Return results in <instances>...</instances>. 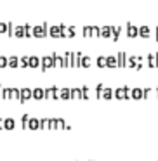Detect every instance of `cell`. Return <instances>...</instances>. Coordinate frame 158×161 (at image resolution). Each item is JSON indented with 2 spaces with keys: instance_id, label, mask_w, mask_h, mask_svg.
<instances>
[{
  "instance_id": "obj_1",
  "label": "cell",
  "mask_w": 158,
  "mask_h": 161,
  "mask_svg": "<svg viewBox=\"0 0 158 161\" xmlns=\"http://www.w3.org/2000/svg\"><path fill=\"white\" fill-rule=\"evenodd\" d=\"M130 94H132V90L129 87H118L116 90H115V97L118 100H127V99H132L130 97Z\"/></svg>"
},
{
  "instance_id": "obj_2",
  "label": "cell",
  "mask_w": 158,
  "mask_h": 161,
  "mask_svg": "<svg viewBox=\"0 0 158 161\" xmlns=\"http://www.w3.org/2000/svg\"><path fill=\"white\" fill-rule=\"evenodd\" d=\"M47 35H49V24H45V23L33 28V36H37V38H44Z\"/></svg>"
},
{
  "instance_id": "obj_3",
  "label": "cell",
  "mask_w": 158,
  "mask_h": 161,
  "mask_svg": "<svg viewBox=\"0 0 158 161\" xmlns=\"http://www.w3.org/2000/svg\"><path fill=\"white\" fill-rule=\"evenodd\" d=\"M45 99H49V100L59 99V88L57 87H49L47 90H45Z\"/></svg>"
},
{
  "instance_id": "obj_4",
  "label": "cell",
  "mask_w": 158,
  "mask_h": 161,
  "mask_svg": "<svg viewBox=\"0 0 158 161\" xmlns=\"http://www.w3.org/2000/svg\"><path fill=\"white\" fill-rule=\"evenodd\" d=\"M42 71H47V70H50V68H54V59H52V56H44L42 57Z\"/></svg>"
},
{
  "instance_id": "obj_5",
  "label": "cell",
  "mask_w": 158,
  "mask_h": 161,
  "mask_svg": "<svg viewBox=\"0 0 158 161\" xmlns=\"http://www.w3.org/2000/svg\"><path fill=\"white\" fill-rule=\"evenodd\" d=\"M33 99V90H31L30 87H24L21 88V99H19V102H26V100Z\"/></svg>"
},
{
  "instance_id": "obj_6",
  "label": "cell",
  "mask_w": 158,
  "mask_h": 161,
  "mask_svg": "<svg viewBox=\"0 0 158 161\" xmlns=\"http://www.w3.org/2000/svg\"><path fill=\"white\" fill-rule=\"evenodd\" d=\"M130 97L134 100H143L144 99V90L141 87H136V88H132V94H130Z\"/></svg>"
},
{
  "instance_id": "obj_7",
  "label": "cell",
  "mask_w": 158,
  "mask_h": 161,
  "mask_svg": "<svg viewBox=\"0 0 158 161\" xmlns=\"http://www.w3.org/2000/svg\"><path fill=\"white\" fill-rule=\"evenodd\" d=\"M49 35L52 38H61V26L59 24H54V26L49 28Z\"/></svg>"
},
{
  "instance_id": "obj_8",
  "label": "cell",
  "mask_w": 158,
  "mask_h": 161,
  "mask_svg": "<svg viewBox=\"0 0 158 161\" xmlns=\"http://www.w3.org/2000/svg\"><path fill=\"white\" fill-rule=\"evenodd\" d=\"M33 99L35 100H42V99H45V90L42 87H37V88H33Z\"/></svg>"
},
{
  "instance_id": "obj_9",
  "label": "cell",
  "mask_w": 158,
  "mask_h": 161,
  "mask_svg": "<svg viewBox=\"0 0 158 161\" xmlns=\"http://www.w3.org/2000/svg\"><path fill=\"white\" fill-rule=\"evenodd\" d=\"M59 99H63V100H70V99H71V88L63 87L61 90H59Z\"/></svg>"
},
{
  "instance_id": "obj_10",
  "label": "cell",
  "mask_w": 158,
  "mask_h": 161,
  "mask_svg": "<svg viewBox=\"0 0 158 161\" xmlns=\"http://www.w3.org/2000/svg\"><path fill=\"white\" fill-rule=\"evenodd\" d=\"M16 128V120L14 118H4V130H14Z\"/></svg>"
},
{
  "instance_id": "obj_11",
  "label": "cell",
  "mask_w": 158,
  "mask_h": 161,
  "mask_svg": "<svg viewBox=\"0 0 158 161\" xmlns=\"http://www.w3.org/2000/svg\"><path fill=\"white\" fill-rule=\"evenodd\" d=\"M116 59H118V68H125V66H127L129 57H127V54H125V52H118Z\"/></svg>"
},
{
  "instance_id": "obj_12",
  "label": "cell",
  "mask_w": 158,
  "mask_h": 161,
  "mask_svg": "<svg viewBox=\"0 0 158 161\" xmlns=\"http://www.w3.org/2000/svg\"><path fill=\"white\" fill-rule=\"evenodd\" d=\"M28 130H40V120H38V118H30Z\"/></svg>"
},
{
  "instance_id": "obj_13",
  "label": "cell",
  "mask_w": 158,
  "mask_h": 161,
  "mask_svg": "<svg viewBox=\"0 0 158 161\" xmlns=\"http://www.w3.org/2000/svg\"><path fill=\"white\" fill-rule=\"evenodd\" d=\"M127 35L132 36V38H134V36H137V35H139V28H136L134 24H130V23H129V24H127Z\"/></svg>"
},
{
  "instance_id": "obj_14",
  "label": "cell",
  "mask_w": 158,
  "mask_h": 161,
  "mask_svg": "<svg viewBox=\"0 0 158 161\" xmlns=\"http://www.w3.org/2000/svg\"><path fill=\"white\" fill-rule=\"evenodd\" d=\"M40 66H42V61H40V57L31 56V57H30V68H31V70H35V68H40Z\"/></svg>"
},
{
  "instance_id": "obj_15",
  "label": "cell",
  "mask_w": 158,
  "mask_h": 161,
  "mask_svg": "<svg viewBox=\"0 0 158 161\" xmlns=\"http://www.w3.org/2000/svg\"><path fill=\"white\" fill-rule=\"evenodd\" d=\"M40 130H50V118H40Z\"/></svg>"
},
{
  "instance_id": "obj_16",
  "label": "cell",
  "mask_w": 158,
  "mask_h": 161,
  "mask_svg": "<svg viewBox=\"0 0 158 161\" xmlns=\"http://www.w3.org/2000/svg\"><path fill=\"white\" fill-rule=\"evenodd\" d=\"M148 66L149 68H158L156 54H148Z\"/></svg>"
},
{
  "instance_id": "obj_17",
  "label": "cell",
  "mask_w": 158,
  "mask_h": 161,
  "mask_svg": "<svg viewBox=\"0 0 158 161\" xmlns=\"http://www.w3.org/2000/svg\"><path fill=\"white\" fill-rule=\"evenodd\" d=\"M101 36H104V38H110V36H113V26L101 28Z\"/></svg>"
},
{
  "instance_id": "obj_18",
  "label": "cell",
  "mask_w": 158,
  "mask_h": 161,
  "mask_svg": "<svg viewBox=\"0 0 158 161\" xmlns=\"http://www.w3.org/2000/svg\"><path fill=\"white\" fill-rule=\"evenodd\" d=\"M19 66H21V61H19V57L11 56V57H9V68H19Z\"/></svg>"
},
{
  "instance_id": "obj_19",
  "label": "cell",
  "mask_w": 158,
  "mask_h": 161,
  "mask_svg": "<svg viewBox=\"0 0 158 161\" xmlns=\"http://www.w3.org/2000/svg\"><path fill=\"white\" fill-rule=\"evenodd\" d=\"M106 59H108V68H118V59H116V56H108Z\"/></svg>"
},
{
  "instance_id": "obj_20",
  "label": "cell",
  "mask_w": 158,
  "mask_h": 161,
  "mask_svg": "<svg viewBox=\"0 0 158 161\" xmlns=\"http://www.w3.org/2000/svg\"><path fill=\"white\" fill-rule=\"evenodd\" d=\"M111 97H115V90H111L110 87H106V88H104V92H103V99L111 100Z\"/></svg>"
},
{
  "instance_id": "obj_21",
  "label": "cell",
  "mask_w": 158,
  "mask_h": 161,
  "mask_svg": "<svg viewBox=\"0 0 158 161\" xmlns=\"http://www.w3.org/2000/svg\"><path fill=\"white\" fill-rule=\"evenodd\" d=\"M11 99L19 100V99H21V90H19V88H16V87H11Z\"/></svg>"
},
{
  "instance_id": "obj_22",
  "label": "cell",
  "mask_w": 158,
  "mask_h": 161,
  "mask_svg": "<svg viewBox=\"0 0 158 161\" xmlns=\"http://www.w3.org/2000/svg\"><path fill=\"white\" fill-rule=\"evenodd\" d=\"M104 85H103V83H99V85H97L96 87V90H94V95L97 97V99H103V92H104Z\"/></svg>"
},
{
  "instance_id": "obj_23",
  "label": "cell",
  "mask_w": 158,
  "mask_h": 161,
  "mask_svg": "<svg viewBox=\"0 0 158 161\" xmlns=\"http://www.w3.org/2000/svg\"><path fill=\"white\" fill-rule=\"evenodd\" d=\"M139 35L143 36V38H148V36L151 35V30H149L148 26H141L139 28Z\"/></svg>"
},
{
  "instance_id": "obj_24",
  "label": "cell",
  "mask_w": 158,
  "mask_h": 161,
  "mask_svg": "<svg viewBox=\"0 0 158 161\" xmlns=\"http://www.w3.org/2000/svg\"><path fill=\"white\" fill-rule=\"evenodd\" d=\"M71 99H82V88H71Z\"/></svg>"
},
{
  "instance_id": "obj_25",
  "label": "cell",
  "mask_w": 158,
  "mask_h": 161,
  "mask_svg": "<svg viewBox=\"0 0 158 161\" xmlns=\"http://www.w3.org/2000/svg\"><path fill=\"white\" fill-rule=\"evenodd\" d=\"M97 68H108V59L104 56L97 57Z\"/></svg>"
},
{
  "instance_id": "obj_26",
  "label": "cell",
  "mask_w": 158,
  "mask_h": 161,
  "mask_svg": "<svg viewBox=\"0 0 158 161\" xmlns=\"http://www.w3.org/2000/svg\"><path fill=\"white\" fill-rule=\"evenodd\" d=\"M30 118H31V116H28V113H26V114H23V118H21V128L28 130V123H30Z\"/></svg>"
},
{
  "instance_id": "obj_27",
  "label": "cell",
  "mask_w": 158,
  "mask_h": 161,
  "mask_svg": "<svg viewBox=\"0 0 158 161\" xmlns=\"http://www.w3.org/2000/svg\"><path fill=\"white\" fill-rule=\"evenodd\" d=\"M90 95H92V92H90V88L89 87H82V99H90Z\"/></svg>"
},
{
  "instance_id": "obj_28",
  "label": "cell",
  "mask_w": 158,
  "mask_h": 161,
  "mask_svg": "<svg viewBox=\"0 0 158 161\" xmlns=\"http://www.w3.org/2000/svg\"><path fill=\"white\" fill-rule=\"evenodd\" d=\"M120 33H122V26H113V42H116L118 40V36H120Z\"/></svg>"
},
{
  "instance_id": "obj_29",
  "label": "cell",
  "mask_w": 158,
  "mask_h": 161,
  "mask_svg": "<svg viewBox=\"0 0 158 161\" xmlns=\"http://www.w3.org/2000/svg\"><path fill=\"white\" fill-rule=\"evenodd\" d=\"M19 61H21V66H19V68H30V57L28 56L19 57Z\"/></svg>"
},
{
  "instance_id": "obj_30",
  "label": "cell",
  "mask_w": 158,
  "mask_h": 161,
  "mask_svg": "<svg viewBox=\"0 0 158 161\" xmlns=\"http://www.w3.org/2000/svg\"><path fill=\"white\" fill-rule=\"evenodd\" d=\"M64 126H66L64 120L63 118H56V130H64Z\"/></svg>"
},
{
  "instance_id": "obj_31",
  "label": "cell",
  "mask_w": 158,
  "mask_h": 161,
  "mask_svg": "<svg viewBox=\"0 0 158 161\" xmlns=\"http://www.w3.org/2000/svg\"><path fill=\"white\" fill-rule=\"evenodd\" d=\"M90 64H92V59H90L89 56L82 57V68H90Z\"/></svg>"
},
{
  "instance_id": "obj_32",
  "label": "cell",
  "mask_w": 158,
  "mask_h": 161,
  "mask_svg": "<svg viewBox=\"0 0 158 161\" xmlns=\"http://www.w3.org/2000/svg\"><path fill=\"white\" fill-rule=\"evenodd\" d=\"M0 68H9V57L0 54Z\"/></svg>"
},
{
  "instance_id": "obj_33",
  "label": "cell",
  "mask_w": 158,
  "mask_h": 161,
  "mask_svg": "<svg viewBox=\"0 0 158 161\" xmlns=\"http://www.w3.org/2000/svg\"><path fill=\"white\" fill-rule=\"evenodd\" d=\"M24 36H28V38H30V36H33V28H31V24H24Z\"/></svg>"
},
{
  "instance_id": "obj_34",
  "label": "cell",
  "mask_w": 158,
  "mask_h": 161,
  "mask_svg": "<svg viewBox=\"0 0 158 161\" xmlns=\"http://www.w3.org/2000/svg\"><path fill=\"white\" fill-rule=\"evenodd\" d=\"M14 35L18 36V38H23V36H24V28H23V26H16V30H14Z\"/></svg>"
},
{
  "instance_id": "obj_35",
  "label": "cell",
  "mask_w": 158,
  "mask_h": 161,
  "mask_svg": "<svg viewBox=\"0 0 158 161\" xmlns=\"http://www.w3.org/2000/svg\"><path fill=\"white\" fill-rule=\"evenodd\" d=\"M82 33H84V36H85V38H89V36H92V26H84Z\"/></svg>"
},
{
  "instance_id": "obj_36",
  "label": "cell",
  "mask_w": 158,
  "mask_h": 161,
  "mask_svg": "<svg viewBox=\"0 0 158 161\" xmlns=\"http://www.w3.org/2000/svg\"><path fill=\"white\" fill-rule=\"evenodd\" d=\"M4 33H9V23L5 24V23H0V35H4Z\"/></svg>"
},
{
  "instance_id": "obj_37",
  "label": "cell",
  "mask_w": 158,
  "mask_h": 161,
  "mask_svg": "<svg viewBox=\"0 0 158 161\" xmlns=\"http://www.w3.org/2000/svg\"><path fill=\"white\" fill-rule=\"evenodd\" d=\"M92 36H101V28L92 26Z\"/></svg>"
},
{
  "instance_id": "obj_38",
  "label": "cell",
  "mask_w": 158,
  "mask_h": 161,
  "mask_svg": "<svg viewBox=\"0 0 158 161\" xmlns=\"http://www.w3.org/2000/svg\"><path fill=\"white\" fill-rule=\"evenodd\" d=\"M75 33H77V28H75V26L68 28V36H75Z\"/></svg>"
},
{
  "instance_id": "obj_39",
  "label": "cell",
  "mask_w": 158,
  "mask_h": 161,
  "mask_svg": "<svg viewBox=\"0 0 158 161\" xmlns=\"http://www.w3.org/2000/svg\"><path fill=\"white\" fill-rule=\"evenodd\" d=\"M50 130H56V118H50Z\"/></svg>"
},
{
  "instance_id": "obj_40",
  "label": "cell",
  "mask_w": 158,
  "mask_h": 161,
  "mask_svg": "<svg viewBox=\"0 0 158 161\" xmlns=\"http://www.w3.org/2000/svg\"><path fill=\"white\" fill-rule=\"evenodd\" d=\"M149 94H151V88H144V99H148V97H149Z\"/></svg>"
},
{
  "instance_id": "obj_41",
  "label": "cell",
  "mask_w": 158,
  "mask_h": 161,
  "mask_svg": "<svg viewBox=\"0 0 158 161\" xmlns=\"http://www.w3.org/2000/svg\"><path fill=\"white\" fill-rule=\"evenodd\" d=\"M0 130H4V118H0Z\"/></svg>"
},
{
  "instance_id": "obj_42",
  "label": "cell",
  "mask_w": 158,
  "mask_h": 161,
  "mask_svg": "<svg viewBox=\"0 0 158 161\" xmlns=\"http://www.w3.org/2000/svg\"><path fill=\"white\" fill-rule=\"evenodd\" d=\"M156 40H158V28H156Z\"/></svg>"
},
{
  "instance_id": "obj_43",
  "label": "cell",
  "mask_w": 158,
  "mask_h": 161,
  "mask_svg": "<svg viewBox=\"0 0 158 161\" xmlns=\"http://www.w3.org/2000/svg\"><path fill=\"white\" fill-rule=\"evenodd\" d=\"M156 97H158V87H156Z\"/></svg>"
},
{
  "instance_id": "obj_44",
  "label": "cell",
  "mask_w": 158,
  "mask_h": 161,
  "mask_svg": "<svg viewBox=\"0 0 158 161\" xmlns=\"http://www.w3.org/2000/svg\"><path fill=\"white\" fill-rule=\"evenodd\" d=\"M156 61H158V52H156Z\"/></svg>"
}]
</instances>
